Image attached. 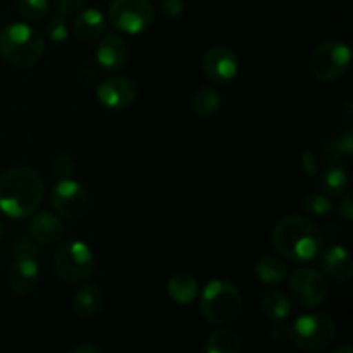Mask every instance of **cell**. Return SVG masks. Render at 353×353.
Listing matches in <instances>:
<instances>
[{
	"label": "cell",
	"instance_id": "obj_12",
	"mask_svg": "<svg viewBox=\"0 0 353 353\" xmlns=\"http://www.w3.org/2000/svg\"><path fill=\"white\" fill-rule=\"evenodd\" d=\"M138 88L133 79L126 76H114L105 79L97 88V99L103 107L112 110H124L137 100Z\"/></svg>",
	"mask_w": 353,
	"mask_h": 353
},
{
	"label": "cell",
	"instance_id": "obj_20",
	"mask_svg": "<svg viewBox=\"0 0 353 353\" xmlns=\"http://www.w3.org/2000/svg\"><path fill=\"white\" fill-rule=\"evenodd\" d=\"M168 295L169 299L179 305H188L199 296V283L193 276L186 272L172 276L168 283Z\"/></svg>",
	"mask_w": 353,
	"mask_h": 353
},
{
	"label": "cell",
	"instance_id": "obj_16",
	"mask_svg": "<svg viewBox=\"0 0 353 353\" xmlns=\"http://www.w3.org/2000/svg\"><path fill=\"white\" fill-rule=\"evenodd\" d=\"M30 231L33 240L38 241L40 245H55L62 240L64 226H62L61 219L57 216L41 212L31 219Z\"/></svg>",
	"mask_w": 353,
	"mask_h": 353
},
{
	"label": "cell",
	"instance_id": "obj_13",
	"mask_svg": "<svg viewBox=\"0 0 353 353\" xmlns=\"http://www.w3.org/2000/svg\"><path fill=\"white\" fill-rule=\"evenodd\" d=\"M9 286L17 295H28L33 292L40 279V262L38 257L28 254H14L7 272Z\"/></svg>",
	"mask_w": 353,
	"mask_h": 353
},
{
	"label": "cell",
	"instance_id": "obj_3",
	"mask_svg": "<svg viewBox=\"0 0 353 353\" xmlns=\"http://www.w3.org/2000/svg\"><path fill=\"white\" fill-rule=\"evenodd\" d=\"M0 55L14 68H33L45 55V38L30 24L12 23L0 33Z\"/></svg>",
	"mask_w": 353,
	"mask_h": 353
},
{
	"label": "cell",
	"instance_id": "obj_23",
	"mask_svg": "<svg viewBox=\"0 0 353 353\" xmlns=\"http://www.w3.org/2000/svg\"><path fill=\"white\" fill-rule=\"evenodd\" d=\"M241 340L234 331L221 327L210 333L205 341V353H240Z\"/></svg>",
	"mask_w": 353,
	"mask_h": 353
},
{
	"label": "cell",
	"instance_id": "obj_21",
	"mask_svg": "<svg viewBox=\"0 0 353 353\" xmlns=\"http://www.w3.org/2000/svg\"><path fill=\"white\" fill-rule=\"evenodd\" d=\"M319 185L321 190L324 192V195L340 196L341 193H345L350 188L347 169L341 168L338 162H330V165L321 172Z\"/></svg>",
	"mask_w": 353,
	"mask_h": 353
},
{
	"label": "cell",
	"instance_id": "obj_1",
	"mask_svg": "<svg viewBox=\"0 0 353 353\" xmlns=\"http://www.w3.org/2000/svg\"><path fill=\"white\" fill-rule=\"evenodd\" d=\"M45 183L40 172L16 165L0 174V212L10 219H26L43 202Z\"/></svg>",
	"mask_w": 353,
	"mask_h": 353
},
{
	"label": "cell",
	"instance_id": "obj_9",
	"mask_svg": "<svg viewBox=\"0 0 353 353\" xmlns=\"http://www.w3.org/2000/svg\"><path fill=\"white\" fill-rule=\"evenodd\" d=\"M50 202L59 217L68 221L83 219L88 212L90 196L81 183L74 179H61L50 193Z\"/></svg>",
	"mask_w": 353,
	"mask_h": 353
},
{
	"label": "cell",
	"instance_id": "obj_7",
	"mask_svg": "<svg viewBox=\"0 0 353 353\" xmlns=\"http://www.w3.org/2000/svg\"><path fill=\"white\" fill-rule=\"evenodd\" d=\"M350 61L352 52L347 43L338 40H326L314 48L309 64L316 79L331 83L340 79L348 71Z\"/></svg>",
	"mask_w": 353,
	"mask_h": 353
},
{
	"label": "cell",
	"instance_id": "obj_28",
	"mask_svg": "<svg viewBox=\"0 0 353 353\" xmlns=\"http://www.w3.org/2000/svg\"><path fill=\"white\" fill-rule=\"evenodd\" d=\"M45 33L55 43H62L69 38V28L68 23H65V16L62 14H54L47 19V24H45Z\"/></svg>",
	"mask_w": 353,
	"mask_h": 353
},
{
	"label": "cell",
	"instance_id": "obj_31",
	"mask_svg": "<svg viewBox=\"0 0 353 353\" xmlns=\"http://www.w3.org/2000/svg\"><path fill=\"white\" fill-rule=\"evenodd\" d=\"M338 212H340V216L343 217L345 221H352L353 219V195H352L350 188H348L347 192L341 193V195H340Z\"/></svg>",
	"mask_w": 353,
	"mask_h": 353
},
{
	"label": "cell",
	"instance_id": "obj_4",
	"mask_svg": "<svg viewBox=\"0 0 353 353\" xmlns=\"http://www.w3.org/2000/svg\"><path fill=\"white\" fill-rule=\"evenodd\" d=\"M243 309V299L236 286L226 279H212L200 295V312L216 326L234 323Z\"/></svg>",
	"mask_w": 353,
	"mask_h": 353
},
{
	"label": "cell",
	"instance_id": "obj_36",
	"mask_svg": "<svg viewBox=\"0 0 353 353\" xmlns=\"http://www.w3.org/2000/svg\"><path fill=\"white\" fill-rule=\"evenodd\" d=\"M331 353H353V348L350 347V345H343V347L336 348V350L331 352Z\"/></svg>",
	"mask_w": 353,
	"mask_h": 353
},
{
	"label": "cell",
	"instance_id": "obj_29",
	"mask_svg": "<svg viewBox=\"0 0 353 353\" xmlns=\"http://www.w3.org/2000/svg\"><path fill=\"white\" fill-rule=\"evenodd\" d=\"M52 171H54V174L61 179L71 178L76 171L74 159L69 154H59L57 157L54 159V162H52Z\"/></svg>",
	"mask_w": 353,
	"mask_h": 353
},
{
	"label": "cell",
	"instance_id": "obj_6",
	"mask_svg": "<svg viewBox=\"0 0 353 353\" xmlns=\"http://www.w3.org/2000/svg\"><path fill=\"white\" fill-rule=\"evenodd\" d=\"M336 324L327 314L310 312L296 317L290 326V340L302 350L317 352L333 343Z\"/></svg>",
	"mask_w": 353,
	"mask_h": 353
},
{
	"label": "cell",
	"instance_id": "obj_14",
	"mask_svg": "<svg viewBox=\"0 0 353 353\" xmlns=\"http://www.w3.org/2000/svg\"><path fill=\"white\" fill-rule=\"evenodd\" d=\"M321 271L331 281L345 283L352 278L353 261L352 254L343 245H330L319 254Z\"/></svg>",
	"mask_w": 353,
	"mask_h": 353
},
{
	"label": "cell",
	"instance_id": "obj_34",
	"mask_svg": "<svg viewBox=\"0 0 353 353\" xmlns=\"http://www.w3.org/2000/svg\"><path fill=\"white\" fill-rule=\"evenodd\" d=\"M269 334H271V338H274L276 341H283L286 340V338H290V326L285 321H276L271 326V330H269Z\"/></svg>",
	"mask_w": 353,
	"mask_h": 353
},
{
	"label": "cell",
	"instance_id": "obj_30",
	"mask_svg": "<svg viewBox=\"0 0 353 353\" xmlns=\"http://www.w3.org/2000/svg\"><path fill=\"white\" fill-rule=\"evenodd\" d=\"M161 10L168 19H178L185 10L183 0H161Z\"/></svg>",
	"mask_w": 353,
	"mask_h": 353
},
{
	"label": "cell",
	"instance_id": "obj_26",
	"mask_svg": "<svg viewBox=\"0 0 353 353\" xmlns=\"http://www.w3.org/2000/svg\"><path fill=\"white\" fill-rule=\"evenodd\" d=\"M303 212L312 219H326L333 210V202L331 196L324 193H309L302 202Z\"/></svg>",
	"mask_w": 353,
	"mask_h": 353
},
{
	"label": "cell",
	"instance_id": "obj_24",
	"mask_svg": "<svg viewBox=\"0 0 353 353\" xmlns=\"http://www.w3.org/2000/svg\"><path fill=\"white\" fill-rule=\"evenodd\" d=\"M221 105V97L212 86H202V88L196 90L192 97V107L195 110V114L202 117L212 116L214 112H217Z\"/></svg>",
	"mask_w": 353,
	"mask_h": 353
},
{
	"label": "cell",
	"instance_id": "obj_11",
	"mask_svg": "<svg viewBox=\"0 0 353 353\" xmlns=\"http://www.w3.org/2000/svg\"><path fill=\"white\" fill-rule=\"evenodd\" d=\"M202 71L210 83L228 85L238 74V57L231 48L217 45L205 52L202 59Z\"/></svg>",
	"mask_w": 353,
	"mask_h": 353
},
{
	"label": "cell",
	"instance_id": "obj_17",
	"mask_svg": "<svg viewBox=\"0 0 353 353\" xmlns=\"http://www.w3.org/2000/svg\"><path fill=\"white\" fill-rule=\"evenodd\" d=\"M72 30H74L76 37L81 38V40H95L105 31V16H103L102 10L95 9V7L81 10L74 17Z\"/></svg>",
	"mask_w": 353,
	"mask_h": 353
},
{
	"label": "cell",
	"instance_id": "obj_8",
	"mask_svg": "<svg viewBox=\"0 0 353 353\" xmlns=\"http://www.w3.org/2000/svg\"><path fill=\"white\" fill-rule=\"evenodd\" d=\"M154 17L150 0H112L109 7L110 24L126 34L143 33L154 23Z\"/></svg>",
	"mask_w": 353,
	"mask_h": 353
},
{
	"label": "cell",
	"instance_id": "obj_2",
	"mask_svg": "<svg viewBox=\"0 0 353 353\" xmlns=\"http://www.w3.org/2000/svg\"><path fill=\"white\" fill-rule=\"evenodd\" d=\"M272 243L288 261L310 262L323 250V233L309 217L288 216L274 226Z\"/></svg>",
	"mask_w": 353,
	"mask_h": 353
},
{
	"label": "cell",
	"instance_id": "obj_5",
	"mask_svg": "<svg viewBox=\"0 0 353 353\" xmlns=\"http://www.w3.org/2000/svg\"><path fill=\"white\" fill-rule=\"evenodd\" d=\"M55 272L65 283H83L95 271V259L85 241L65 240L54 254Z\"/></svg>",
	"mask_w": 353,
	"mask_h": 353
},
{
	"label": "cell",
	"instance_id": "obj_27",
	"mask_svg": "<svg viewBox=\"0 0 353 353\" xmlns=\"http://www.w3.org/2000/svg\"><path fill=\"white\" fill-rule=\"evenodd\" d=\"M17 10L30 21L43 19L50 12V0H17Z\"/></svg>",
	"mask_w": 353,
	"mask_h": 353
},
{
	"label": "cell",
	"instance_id": "obj_25",
	"mask_svg": "<svg viewBox=\"0 0 353 353\" xmlns=\"http://www.w3.org/2000/svg\"><path fill=\"white\" fill-rule=\"evenodd\" d=\"M324 155L330 159V162H340L341 157H350L353 154V137L352 130L343 131L336 138L324 143Z\"/></svg>",
	"mask_w": 353,
	"mask_h": 353
},
{
	"label": "cell",
	"instance_id": "obj_35",
	"mask_svg": "<svg viewBox=\"0 0 353 353\" xmlns=\"http://www.w3.org/2000/svg\"><path fill=\"white\" fill-rule=\"evenodd\" d=\"M69 353H102V352H100V348L97 347V345L83 343V345H78V347L72 348Z\"/></svg>",
	"mask_w": 353,
	"mask_h": 353
},
{
	"label": "cell",
	"instance_id": "obj_22",
	"mask_svg": "<svg viewBox=\"0 0 353 353\" xmlns=\"http://www.w3.org/2000/svg\"><path fill=\"white\" fill-rule=\"evenodd\" d=\"M255 274L265 285H278L288 276V265L283 259L274 255H264L255 264Z\"/></svg>",
	"mask_w": 353,
	"mask_h": 353
},
{
	"label": "cell",
	"instance_id": "obj_37",
	"mask_svg": "<svg viewBox=\"0 0 353 353\" xmlns=\"http://www.w3.org/2000/svg\"><path fill=\"white\" fill-rule=\"evenodd\" d=\"M3 234H6V228H3V224H2V221H0V241H2V238H3Z\"/></svg>",
	"mask_w": 353,
	"mask_h": 353
},
{
	"label": "cell",
	"instance_id": "obj_18",
	"mask_svg": "<svg viewBox=\"0 0 353 353\" xmlns=\"http://www.w3.org/2000/svg\"><path fill=\"white\" fill-rule=\"evenodd\" d=\"M259 307H261V312L272 323L286 321L292 314V302H290L288 296L274 288H269L262 293Z\"/></svg>",
	"mask_w": 353,
	"mask_h": 353
},
{
	"label": "cell",
	"instance_id": "obj_10",
	"mask_svg": "<svg viewBox=\"0 0 353 353\" xmlns=\"http://www.w3.org/2000/svg\"><path fill=\"white\" fill-rule=\"evenodd\" d=\"M290 292L302 307H319L327 299L326 279L310 268H300L290 278Z\"/></svg>",
	"mask_w": 353,
	"mask_h": 353
},
{
	"label": "cell",
	"instance_id": "obj_19",
	"mask_svg": "<svg viewBox=\"0 0 353 353\" xmlns=\"http://www.w3.org/2000/svg\"><path fill=\"white\" fill-rule=\"evenodd\" d=\"M103 307V293L97 285H83L72 296V309L81 317H93Z\"/></svg>",
	"mask_w": 353,
	"mask_h": 353
},
{
	"label": "cell",
	"instance_id": "obj_32",
	"mask_svg": "<svg viewBox=\"0 0 353 353\" xmlns=\"http://www.w3.org/2000/svg\"><path fill=\"white\" fill-rule=\"evenodd\" d=\"M54 7L57 9L59 14L62 16H69V14H74L76 10H79L85 3V0H52Z\"/></svg>",
	"mask_w": 353,
	"mask_h": 353
},
{
	"label": "cell",
	"instance_id": "obj_15",
	"mask_svg": "<svg viewBox=\"0 0 353 353\" xmlns=\"http://www.w3.org/2000/svg\"><path fill=\"white\" fill-rule=\"evenodd\" d=\"M97 64L105 71H119L128 62V45L119 34H107L100 40L95 50Z\"/></svg>",
	"mask_w": 353,
	"mask_h": 353
},
{
	"label": "cell",
	"instance_id": "obj_33",
	"mask_svg": "<svg viewBox=\"0 0 353 353\" xmlns=\"http://www.w3.org/2000/svg\"><path fill=\"white\" fill-rule=\"evenodd\" d=\"M300 161H302V169L305 171V174H309L310 178H314V176L319 174V164H317V159L312 152L310 150L303 152Z\"/></svg>",
	"mask_w": 353,
	"mask_h": 353
}]
</instances>
